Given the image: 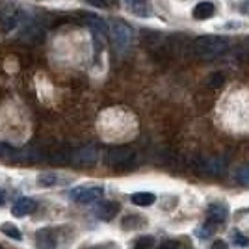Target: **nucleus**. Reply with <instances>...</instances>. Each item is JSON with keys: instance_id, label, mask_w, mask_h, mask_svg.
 <instances>
[{"instance_id": "obj_2", "label": "nucleus", "mask_w": 249, "mask_h": 249, "mask_svg": "<svg viewBox=\"0 0 249 249\" xmlns=\"http://www.w3.org/2000/svg\"><path fill=\"white\" fill-rule=\"evenodd\" d=\"M104 160L112 167H130L136 162V153L130 147H112L108 149Z\"/></svg>"}, {"instance_id": "obj_1", "label": "nucleus", "mask_w": 249, "mask_h": 249, "mask_svg": "<svg viewBox=\"0 0 249 249\" xmlns=\"http://www.w3.org/2000/svg\"><path fill=\"white\" fill-rule=\"evenodd\" d=\"M227 49L229 39L221 37V36H201L192 45L194 54L201 60H214V58L221 56Z\"/></svg>"}, {"instance_id": "obj_21", "label": "nucleus", "mask_w": 249, "mask_h": 249, "mask_svg": "<svg viewBox=\"0 0 249 249\" xmlns=\"http://www.w3.org/2000/svg\"><path fill=\"white\" fill-rule=\"evenodd\" d=\"M56 180H58L56 173H45V175L39 177V182H41L43 186H54Z\"/></svg>"}, {"instance_id": "obj_4", "label": "nucleus", "mask_w": 249, "mask_h": 249, "mask_svg": "<svg viewBox=\"0 0 249 249\" xmlns=\"http://www.w3.org/2000/svg\"><path fill=\"white\" fill-rule=\"evenodd\" d=\"M112 39H114L115 49L119 52H124L130 47V41H132V30H130V26L119 21L114 22L112 24Z\"/></svg>"}, {"instance_id": "obj_10", "label": "nucleus", "mask_w": 249, "mask_h": 249, "mask_svg": "<svg viewBox=\"0 0 249 249\" xmlns=\"http://www.w3.org/2000/svg\"><path fill=\"white\" fill-rule=\"evenodd\" d=\"M227 214L229 210L227 207L223 205V203H212L207 210V218L210 223H214V225H218V223H223L225 219H227Z\"/></svg>"}, {"instance_id": "obj_14", "label": "nucleus", "mask_w": 249, "mask_h": 249, "mask_svg": "<svg viewBox=\"0 0 249 249\" xmlns=\"http://www.w3.org/2000/svg\"><path fill=\"white\" fill-rule=\"evenodd\" d=\"M43 36H45V28L41 24H28V26H24V32H22V37H26L30 41H41Z\"/></svg>"}, {"instance_id": "obj_3", "label": "nucleus", "mask_w": 249, "mask_h": 249, "mask_svg": "<svg viewBox=\"0 0 249 249\" xmlns=\"http://www.w3.org/2000/svg\"><path fill=\"white\" fill-rule=\"evenodd\" d=\"M26 19L24 11L17 6H6L4 10L0 11V28L4 32H11L15 30L19 24H22Z\"/></svg>"}, {"instance_id": "obj_27", "label": "nucleus", "mask_w": 249, "mask_h": 249, "mask_svg": "<svg viewBox=\"0 0 249 249\" xmlns=\"http://www.w3.org/2000/svg\"><path fill=\"white\" fill-rule=\"evenodd\" d=\"M4 201H6V190H2V188H0V205H2Z\"/></svg>"}, {"instance_id": "obj_12", "label": "nucleus", "mask_w": 249, "mask_h": 249, "mask_svg": "<svg viewBox=\"0 0 249 249\" xmlns=\"http://www.w3.org/2000/svg\"><path fill=\"white\" fill-rule=\"evenodd\" d=\"M36 248L37 249H56L58 242L54 238V234H51V231H39L36 236Z\"/></svg>"}, {"instance_id": "obj_8", "label": "nucleus", "mask_w": 249, "mask_h": 249, "mask_svg": "<svg viewBox=\"0 0 249 249\" xmlns=\"http://www.w3.org/2000/svg\"><path fill=\"white\" fill-rule=\"evenodd\" d=\"M95 214H97V218L103 219V221H110V219H114L119 214V203H114V201L101 203L99 207L95 208Z\"/></svg>"}, {"instance_id": "obj_15", "label": "nucleus", "mask_w": 249, "mask_h": 249, "mask_svg": "<svg viewBox=\"0 0 249 249\" xmlns=\"http://www.w3.org/2000/svg\"><path fill=\"white\" fill-rule=\"evenodd\" d=\"M82 15H84V21L93 28V32H97V34H106L108 32V26H106V22L103 19H99L95 15H89V13H82Z\"/></svg>"}, {"instance_id": "obj_13", "label": "nucleus", "mask_w": 249, "mask_h": 249, "mask_svg": "<svg viewBox=\"0 0 249 249\" xmlns=\"http://www.w3.org/2000/svg\"><path fill=\"white\" fill-rule=\"evenodd\" d=\"M130 201L138 207H151L156 201V196L151 192H136V194H132Z\"/></svg>"}, {"instance_id": "obj_20", "label": "nucleus", "mask_w": 249, "mask_h": 249, "mask_svg": "<svg viewBox=\"0 0 249 249\" xmlns=\"http://www.w3.org/2000/svg\"><path fill=\"white\" fill-rule=\"evenodd\" d=\"M214 227H216V225L208 221V223H205L203 227H199L197 236H199V238H208V236H212V232H214Z\"/></svg>"}, {"instance_id": "obj_25", "label": "nucleus", "mask_w": 249, "mask_h": 249, "mask_svg": "<svg viewBox=\"0 0 249 249\" xmlns=\"http://www.w3.org/2000/svg\"><path fill=\"white\" fill-rule=\"evenodd\" d=\"M91 6H97V8H108V2L106 0H88Z\"/></svg>"}, {"instance_id": "obj_19", "label": "nucleus", "mask_w": 249, "mask_h": 249, "mask_svg": "<svg viewBox=\"0 0 249 249\" xmlns=\"http://www.w3.org/2000/svg\"><path fill=\"white\" fill-rule=\"evenodd\" d=\"M223 74L221 73H214V74H210V78H208V88H212V89H218V88H221L223 86Z\"/></svg>"}, {"instance_id": "obj_9", "label": "nucleus", "mask_w": 249, "mask_h": 249, "mask_svg": "<svg viewBox=\"0 0 249 249\" xmlns=\"http://www.w3.org/2000/svg\"><path fill=\"white\" fill-rule=\"evenodd\" d=\"M74 164H80V166H91L97 162V149L95 147H84L80 151H76L73 156Z\"/></svg>"}, {"instance_id": "obj_5", "label": "nucleus", "mask_w": 249, "mask_h": 249, "mask_svg": "<svg viewBox=\"0 0 249 249\" xmlns=\"http://www.w3.org/2000/svg\"><path fill=\"white\" fill-rule=\"evenodd\" d=\"M103 186H82L71 192V199L74 203H93L103 197Z\"/></svg>"}, {"instance_id": "obj_17", "label": "nucleus", "mask_w": 249, "mask_h": 249, "mask_svg": "<svg viewBox=\"0 0 249 249\" xmlns=\"http://www.w3.org/2000/svg\"><path fill=\"white\" fill-rule=\"evenodd\" d=\"M0 231H2V234H6V236H10V238L17 240V242H21L22 240V232L15 227L13 223H2V225H0Z\"/></svg>"}, {"instance_id": "obj_6", "label": "nucleus", "mask_w": 249, "mask_h": 249, "mask_svg": "<svg viewBox=\"0 0 249 249\" xmlns=\"http://www.w3.org/2000/svg\"><path fill=\"white\" fill-rule=\"evenodd\" d=\"M199 169L203 171V173H207V175H223L225 173V169H227V162H225V158L223 156H212V158H205V160H201L199 162Z\"/></svg>"}, {"instance_id": "obj_16", "label": "nucleus", "mask_w": 249, "mask_h": 249, "mask_svg": "<svg viewBox=\"0 0 249 249\" xmlns=\"http://www.w3.org/2000/svg\"><path fill=\"white\" fill-rule=\"evenodd\" d=\"M124 4L134 11V13H138L140 17H147V15H149V10H147V0H124Z\"/></svg>"}, {"instance_id": "obj_18", "label": "nucleus", "mask_w": 249, "mask_h": 249, "mask_svg": "<svg viewBox=\"0 0 249 249\" xmlns=\"http://www.w3.org/2000/svg\"><path fill=\"white\" fill-rule=\"evenodd\" d=\"M153 244H155L153 236H142V238L136 240L134 249H153Z\"/></svg>"}, {"instance_id": "obj_11", "label": "nucleus", "mask_w": 249, "mask_h": 249, "mask_svg": "<svg viewBox=\"0 0 249 249\" xmlns=\"http://www.w3.org/2000/svg\"><path fill=\"white\" fill-rule=\"evenodd\" d=\"M214 11H216V6L212 2H199V4H196V8L192 10V15L197 21H207V19H210L214 15Z\"/></svg>"}, {"instance_id": "obj_7", "label": "nucleus", "mask_w": 249, "mask_h": 249, "mask_svg": "<svg viewBox=\"0 0 249 249\" xmlns=\"http://www.w3.org/2000/svg\"><path fill=\"white\" fill-rule=\"evenodd\" d=\"M36 201L32 197H21L13 207H11V214L15 216V218H24V216H28L32 214L34 210H36Z\"/></svg>"}, {"instance_id": "obj_24", "label": "nucleus", "mask_w": 249, "mask_h": 249, "mask_svg": "<svg viewBox=\"0 0 249 249\" xmlns=\"http://www.w3.org/2000/svg\"><path fill=\"white\" fill-rule=\"evenodd\" d=\"M158 249H178V244L173 242V240H166V242H162L158 246Z\"/></svg>"}, {"instance_id": "obj_22", "label": "nucleus", "mask_w": 249, "mask_h": 249, "mask_svg": "<svg viewBox=\"0 0 249 249\" xmlns=\"http://www.w3.org/2000/svg\"><path fill=\"white\" fill-rule=\"evenodd\" d=\"M240 184H249V167H242L236 175Z\"/></svg>"}, {"instance_id": "obj_23", "label": "nucleus", "mask_w": 249, "mask_h": 249, "mask_svg": "<svg viewBox=\"0 0 249 249\" xmlns=\"http://www.w3.org/2000/svg\"><path fill=\"white\" fill-rule=\"evenodd\" d=\"M232 238H234V242L238 244L240 248H246V246H249V240L244 238V236H242L240 232H234V234H232Z\"/></svg>"}, {"instance_id": "obj_26", "label": "nucleus", "mask_w": 249, "mask_h": 249, "mask_svg": "<svg viewBox=\"0 0 249 249\" xmlns=\"http://www.w3.org/2000/svg\"><path fill=\"white\" fill-rule=\"evenodd\" d=\"M212 249H227V244L223 240H218V242L212 244Z\"/></svg>"}]
</instances>
